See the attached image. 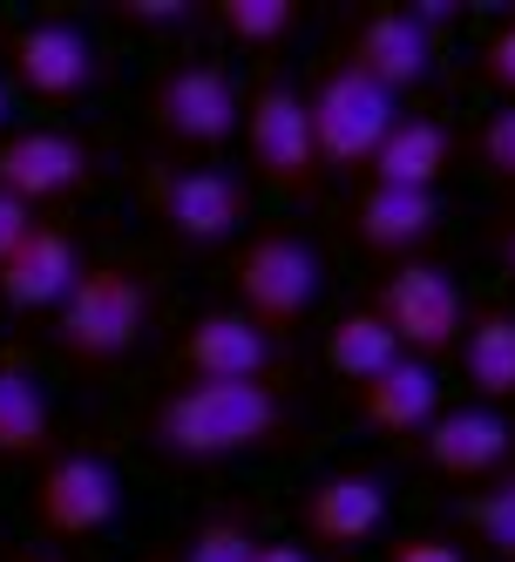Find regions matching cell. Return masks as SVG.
<instances>
[{
	"label": "cell",
	"instance_id": "obj_10",
	"mask_svg": "<svg viewBox=\"0 0 515 562\" xmlns=\"http://www.w3.org/2000/svg\"><path fill=\"white\" fill-rule=\"evenodd\" d=\"M8 68L27 95L42 102H75L102 82V48L75 21H27L8 34Z\"/></svg>",
	"mask_w": 515,
	"mask_h": 562
},
{
	"label": "cell",
	"instance_id": "obj_27",
	"mask_svg": "<svg viewBox=\"0 0 515 562\" xmlns=\"http://www.w3.org/2000/svg\"><path fill=\"white\" fill-rule=\"evenodd\" d=\"M474 75L502 95V102H515V21H502L489 42H482V55H474Z\"/></svg>",
	"mask_w": 515,
	"mask_h": 562
},
{
	"label": "cell",
	"instance_id": "obj_18",
	"mask_svg": "<svg viewBox=\"0 0 515 562\" xmlns=\"http://www.w3.org/2000/svg\"><path fill=\"white\" fill-rule=\"evenodd\" d=\"M352 224H360V245L380 258H421V245L441 231V196L434 190H393V183H367L360 204H352Z\"/></svg>",
	"mask_w": 515,
	"mask_h": 562
},
{
	"label": "cell",
	"instance_id": "obj_3",
	"mask_svg": "<svg viewBox=\"0 0 515 562\" xmlns=\"http://www.w3.org/2000/svg\"><path fill=\"white\" fill-rule=\"evenodd\" d=\"M320 285H326V258L320 245H305L299 231H258L245 237V251L231 258V292H237V312L265 333H286L320 305Z\"/></svg>",
	"mask_w": 515,
	"mask_h": 562
},
{
	"label": "cell",
	"instance_id": "obj_5",
	"mask_svg": "<svg viewBox=\"0 0 515 562\" xmlns=\"http://www.w3.org/2000/svg\"><path fill=\"white\" fill-rule=\"evenodd\" d=\"M373 312L387 318V333L401 339L407 359L441 367V359L455 352V339H461L468 299H461V285H455V278L434 265V258H407V265H393V271L380 278Z\"/></svg>",
	"mask_w": 515,
	"mask_h": 562
},
{
	"label": "cell",
	"instance_id": "obj_22",
	"mask_svg": "<svg viewBox=\"0 0 515 562\" xmlns=\"http://www.w3.org/2000/svg\"><path fill=\"white\" fill-rule=\"evenodd\" d=\"M55 440L48 393L34 386L14 359H0V461H42Z\"/></svg>",
	"mask_w": 515,
	"mask_h": 562
},
{
	"label": "cell",
	"instance_id": "obj_13",
	"mask_svg": "<svg viewBox=\"0 0 515 562\" xmlns=\"http://www.w3.org/2000/svg\"><path fill=\"white\" fill-rule=\"evenodd\" d=\"M346 68H360L367 82H380L387 95H407L427 82L434 68V34L407 14V8H380L346 34Z\"/></svg>",
	"mask_w": 515,
	"mask_h": 562
},
{
	"label": "cell",
	"instance_id": "obj_11",
	"mask_svg": "<svg viewBox=\"0 0 515 562\" xmlns=\"http://www.w3.org/2000/svg\"><path fill=\"white\" fill-rule=\"evenodd\" d=\"M96 177V149L68 130H14L0 136V190L14 204H61Z\"/></svg>",
	"mask_w": 515,
	"mask_h": 562
},
{
	"label": "cell",
	"instance_id": "obj_2",
	"mask_svg": "<svg viewBox=\"0 0 515 562\" xmlns=\"http://www.w3.org/2000/svg\"><path fill=\"white\" fill-rule=\"evenodd\" d=\"M156 326V285L130 265H82V278L55 305V352L82 373H109Z\"/></svg>",
	"mask_w": 515,
	"mask_h": 562
},
{
	"label": "cell",
	"instance_id": "obj_23",
	"mask_svg": "<svg viewBox=\"0 0 515 562\" xmlns=\"http://www.w3.org/2000/svg\"><path fill=\"white\" fill-rule=\"evenodd\" d=\"M217 27L245 48H279L299 27V8L292 0H217Z\"/></svg>",
	"mask_w": 515,
	"mask_h": 562
},
{
	"label": "cell",
	"instance_id": "obj_32",
	"mask_svg": "<svg viewBox=\"0 0 515 562\" xmlns=\"http://www.w3.org/2000/svg\"><path fill=\"white\" fill-rule=\"evenodd\" d=\"M258 562H312L299 542H258Z\"/></svg>",
	"mask_w": 515,
	"mask_h": 562
},
{
	"label": "cell",
	"instance_id": "obj_7",
	"mask_svg": "<svg viewBox=\"0 0 515 562\" xmlns=\"http://www.w3.org/2000/svg\"><path fill=\"white\" fill-rule=\"evenodd\" d=\"M149 123L183 149H217L245 130V95L217 61H183L149 89Z\"/></svg>",
	"mask_w": 515,
	"mask_h": 562
},
{
	"label": "cell",
	"instance_id": "obj_12",
	"mask_svg": "<svg viewBox=\"0 0 515 562\" xmlns=\"http://www.w3.org/2000/svg\"><path fill=\"white\" fill-rule=\"evenodd\" d=\"M170 359L190 380H271L279 373V339L231 305V312H197Z\"/></svg>",
	"mask_w": 515,
	"mask_h": 562
},
{
	"label": "cell",
	"instance_id": "obj_19",
	"mask_svg": "<svg viewBox=\"0 0 515 562\" xmlns=\"http://www.w3.org/2000/svg\"><path fill=\"white\" fill-rule=\"evenodd\" d=\"M455 164V136L448 123H434V115H401V123L387 130V143L373 149L367 164V183H393V190H434Z\"/></svg>",
	"mask_w": 515,
	"mask_h": 562
},
{
	"label": "cell",
	"instance_id": "obj_36",
	"mask_svg": "<svg viewBox=\"0 0 515 562\" xmlns=\"http://www.w3.org/2000/svg\"><path fill=\"white\" fill-rule=\"evenodd\" d=\"M508 21H515V8H508Z\"/></svg>",
	"mask_w": 515,
	"mask_h": 562
},
{
	"label": "cell",
	"instance_id": "obj_34",
	"mask_svg": "<svg viewBox=\"0 0 515 562\" xmlns=\"http://www.w3.org/2000/svg\"><path fill=\"white\" fill-rule=\"evenodd\" d=\"M14 562H61V555H14Z\"/></svg>",
	"mask_w": 515,
	"mask_h": 562
},
{
	"label": "cell",
	"instance_id": "obj_15",
	"mask_svg": "<svg viewBox=\"0 0 515 562\" xmlns=\"http://www.w3.org/2000/svg\"><path fill=\"white\" fill-rule=\"evenodd\" d=\"M421 440H427L434 474H448V481H495L515 448V434L495 407H441Z\"/></svg>",
	"mask_w": 515,
	"mask_h": 562
},
{
	"label": "cell",
	"instance_id": "obj_35",
	"mask_svg": "<svg viewBox=\"0 0 515 562\" xmlns=\"http://www.w3.org/2000/svg\"><path fill=\"white\" fill-rule=\"evenodd\" d=\"M143 562H170V555H143Z\"/></svg>",
	"mask_w": 515,
	"mask_h": 562
},
{
	"label": "cell",
	"instance_id": "obj_30",
	"mask_svg": "<svg viewBox=\"0 0 515 562\" xmlns=\"http://www.w3.org/2000/svg\"><path fill=\"white\" fill-rule=\"evenodd\" d=\"M27 231H34V211H27V204H14V196L0 190V265L21 251V237H27Z\"/></svg>",
	"mask_w": 515,
	"mask_h": 562
},
{
	"label": "cell",
	"instance_id": "obj_14",
	"mask_svg": "<svg viewBox=\"0 0 515 562\" xmlns=\"http://www.w3.org/2000/svg\"><path fill=\"white\" fill-rule=\"evenodd\" d=\"M380 521H387V481L373 468H333V474L312 481V495H305V536L312 542L352 549V542L380 536Z\"/></svg>",
	"mask_w": 515,
	"mask_h": 562
},
{
	"label": "cell",
	"instance_id": "obj_4",
	"mask_svg": "<svg viewBox=\"0 0 515 562\" xmlns=\"http://www.w3.org/2000/svg\"><path fill=\"white\" fill-rule=\"evenodd\" d=\"M305 115H312V143H320V170L367 177L373 149L387 143L393 123H401V95H387L380 82H367L360 68L333 61L320 75V89L305 95Z\"/></svg>",
	"mask_w": 515,
	"mask_h": 562
},
{
	"label": "cell",
	"instance_id": "obj_6",
	"mask_svg": "<svg viewBox=\"0 0 515 562\" xmlns=\"http://www.w3.org/2000/svg\"><path fill=\"white\" fill-rule=\"evenodd\" d=\"M245 156L251 177L286 190V196H320V143H312V115L292 82H258L245 95Z\"/></svg>",
	"mask_w": 515,
	"mask_h": 562
},
{
	"label": "cell",
	"instance_id": "obj_16",
	"mask_svg": "<svg viewBox=\"0 0 515 562\" xmlns=\"http://www.w3.org/2000/svg\"><path fill=\"white\" fill-rule=\"evenodd\" d=\"M82 278V258H75V237L61 224H34L21 237V251L0 265V305L8 312H55L68 299V285Z\"/></svg>",
	"mask_w": 515,
	"mask_h": 562
},
{
	"label": "cell",
	"instance_id": "obj_17",
	"mask_svg": "<svg viewBox=\"0 0 515 562\" xmlns=\"http://www.w3.org/2000/svg\"><path fill=\"white\" fill-rule=\"evenodd\" d=\"M455 352H461V380L474 393V407L515 400V305H502V299L468 305Z\"/></svg>",
	"mask_w": 515,
	"mask_h": 562
},
{
	"label": "cell",
	"instance_id": "obj_24",
	"mask_svg": "<svg viewBox=\"0 0 515 562\" xmlns=\"http://www.w3.org/2000/svg\"><path fill=\"white\" fill-rule=\"evenodd\" d=\"M177 562H258V529H251L245 515L217 508V515H204L183 536V555Z\"/></svg>",
	"mask_w": 515,
	"mask_h": 562
},
{
	"label": "cell",
	"instance_id": "obj_8",
	"mask_svg": "<svg viewBox=\"0 0 515 562\" xmlns=\"http://www.w3.org/2000/svg\"><path fill=\"white\" fill-rule=\"evenodd\" d=\"M149 211L164 217L177 245H224V237L251 217V190L237 170L217 164H183V170H156L149 177Z\"/></svg>",
	"mask_w": 515,
	"mask_h": 562
},
{
	"label": "cell",
	"instance_id": "obj_26",
	"mask_svg": "<svg viewBox=\"0 0 515 562\" xmlns=\"http://www.w3.org/2000/svg\"><path fill=\"white\" fill-rule=\"evenodd\" d=\"M474 156H482V170L495 183H515V102L489 109V123L474 130Z\"/></svg>",
	"mask_w": 515,
	"mask_h": 562
},
{
	"label": "cell",
	"instance_id": "obj_1",
	"mask_svg": "<svg viewBox=\"0 0 515 562\" xmlns=\"http://www.w3.org/2000/svg\"><path fill=\"white\" fill-rule=\"evenodd\" d=\"M292 434V407L271 380H183L149 407V448L177 468L271 454Z\"/></svg>",
	"mask_w": 515,
	"mask_h": 562
},
{
	"label": "cell",
	"instance_id": "obj_20",
	"mask_svg": "<svg viewBox=\"0 0 515 562\" xmlns=\"http://www.w3.org/2000/svg\"><path fill=\"white\" fill-rule=\"evenodd\" d=\"M360 407H367V420H373L380 434H393V440L427 434L434 414H441V373H434L427 359H407V352H401L380 380L360 386Z\"/></svg>",
	"mask_w": 515,
	"mask_h": 562
},
{
	"label": "cell",
	"instance_id": "obj_28",
	"mask_svg": "<svg viewBox=\"0 0 515 562\" xmlns=\"http://www.w3.org/2000/svg\"><path fill=\"white\" fill-rule=\"evenodd\" d=\"M387 562H468L448 536H434V529H414V536H393L387 542Z\"/></svg>",
	"mask_w": 515,
	"mask_h": 562
},
{
	"label": "cell",
	"instance_id": "obj_33",
	"mask_svg": "<svg viewBox=\"0 0 515 562\" xmlns=\"http://www.w3.org/2000/svg\"><path fill=\"white\" fill-rule=\"evenodd\" d=\"M0 123H8V82H0Z\"/></svg>",
	"mask_w": 515,
	"mask_h": 562
},
{
	"label": "cell",
	"instance_id": "obj_25",
	"mask_svg": "<svg viewBox=\"0 0 515 562\" xmlns=\"http://www.w3.org/2000/svg\"><path fill=\"white\" fill-rule=\"evenodd\" d=\"M468 521H474V536H482L502 562H515V468H502V474H495V488L474 495Z\"/></svg>",
	"mask_w": 515,
	"mask_h": 562
},
{
	"label": "cell",
	"instance_id": "obj_21",
	"mask_svg": "<svg viewBox=\"0 0 515 562\" xmlns=\"http://www.w3.org/2000/svg\"><path fill=\"white\" fill-rule=\"evenodd\" d=\"M393 359H401V339L387 333V318H380L373 305H352V312H339L333 326H326V367H333L346 386L380 380Z\"/></svg>",
	"mask_w": 515,
	"mask_h": 562
},
{
	"label": "cell",
	"instance_id": "obj_31",
	"mask_svg": "<svg viewBox=\"0 0 515 562\" xmlns=\"http://www.w3.org/2000/svg\"><path fill=\"white\" fill-rule=\"evenodd\" d=\"M489 251H495V258H502V271L515 278V211H508V217L489 231Z\"/></svg>",
	"mask_w": 515,
	"mask_h": 562
},
{
	"label": "cell",
	"instance_id": "obj_9",
	"mask_svg": "<svg viewBox=\"0 0 515 562\" xmlns=\"http://www.w3.org/2000/svg\"><path fill=\"white\" fill-rule=\"evenodd\" d=\"M34 515H42L48 536H102L115 515H123V474L102 454H55L34 481Z\"/></svg>",
	"mask_w": 515,
	"mask_h": 562
},
{
	"label": "cell",
	"instance_id": "obj_29",
	"mask_svg": "<svg viewBox=\"0 0 515 562\" xmlns=\"http://www.w3.org/2000/svg\"><path fill=\"white\" fill-rule=\"evenodd\" d=\"M115 21L123 27H190L183 0H115Z\"/></svg>",
	"mask_w": 515,
	"mask_h": 562
}]
</instances>
